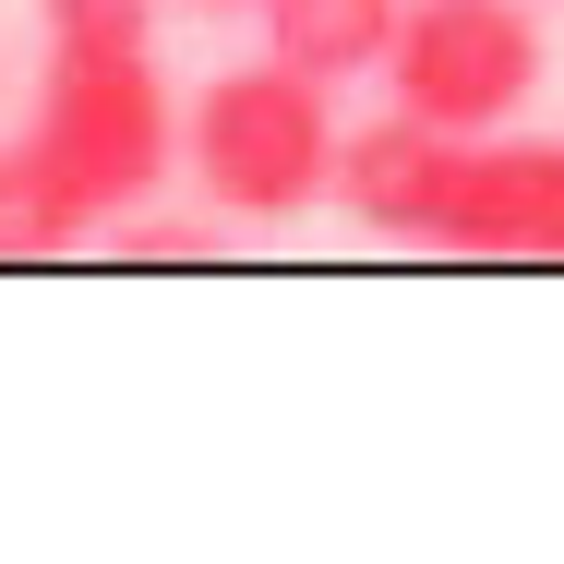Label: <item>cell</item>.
Segmentation results:
<instances>
[{
    "label": "cell",
    "mask_w": 564,
    "mask_h": 564,
    "mask_svg": "<svg viewBox=\"0 0 564 564\" xmlns=\"http://www.w3.org/2000/svg\"><path fill=\"white\" fill-rule=\"evenodd\" d=\"M337 109H325V85L313 73H289L276 48L264 61H240V73H217L205 97H193V120H181V156H193V193L217 205V217L240 228H276L301 217V205H325L337 193Z\"/></svg>",
    "instance_id": "1"
},
{
    "label": "cell",
    "mask_w": 564,
    "mask_h": 564,
    "mask_svg": "<svg viewBox=\"0 0 564 564\" xmlns=\"http://www.w3.org/2000/svg\"><path fill=\"white\" fill-rule=\"evenodd\" d=\"M24 144L61 169V193L97 228L132 217V205L169 181V156H181V120H169V85H156V36H144V48H61V36H48Z\"/></svg>",
    "instance_id": "2"
},
{
    "label": "cell",
    "mask_w": 564,
    "mask_h": 564,
    "mask_svg": "<svg viewBox=\"0 0 564 564\" xmlns=\"http://www.w3.org/2000/svg\"><path fill=\"white\" fill-rule=\"evenodd\" d=\"M384 85H397V109L445 120V132H505L541 97V24L517 0H409Z\"/></svg>",
    "instance_id": "3"
},
{
    "label": "cell",
    "mask_w": 564,
    "mask_h": 564,
    "mask_svg": "<svg viewBox=\"0 0 564 564\" xmlns=\"http://www.w3.org/2000/svg\"><path fill=\"white\" fill-rule=\"evenodd\" d=\"M456 181H468V132H445V120H421V109H384L372 132H348V144H337V205H348V228L409 240V252H445Z\"/></svg>",
    "instance_id": "4"
},
{
    "label": "cell",
    "mask_w": 564,
    "mask_h": 564,
    "mask_svg": "<svg viewBox=\"0 0 564 564\" xmlns=\"http://www.w3.org/2000/svg\"><path fill=\"white\" fill-rule=\"evenodd\" d=\"M445 252L480 264H564V144L553 132H468Z\"/></svg>",
    "instance_id": "5"
},
{
    "label": "cell",
    "mask_w": 564,
    "mask_h": 564,
    "mask_svg": "<svg viewBox=\"0 0 564 564\" xmlns=\"http://www.w3.org/2000/svg\"><path fill=\"white\" fill-rule=\"evenodd\" d=\"M409 0H264V48L313 85H348V73H384Z\"/></svg>",
    "instance_id": "6"
},
{
    "label": "cell",
    "mask_w": 564,
    "mask_h": 564,
    "mask_svg": "<svg viewBox=\"0 0 564 564\" xmlns=\"http://www.w3.org/2000/svg\"><path fill=\"white\" fill-rule=\"evenodd\" d=\"M85 240H97V217L61 193L48 156L12 132V144H0V264H48V252H85Z\"/></svg>",
    "instance_id": "7"
},
{
    "label": "cell",
    "mask_w": 564,
    "mask_h": 564,
    "mask_svg": "<svg viewBox=\"0 0 564 564\" xmlns=\"http://www.w3.org/2000/svg\"><path fill=\"white\" fill-rule=\"evenodd\" d=\"M36 24L61 48H144L156 36V0H36Z\"/></svg>",
    "instance_id": "8"
},
{
    "label": "cell",
    "mask_w": 564,
    "mask_h": 564,
    "mask_svg": "<svg viewBox=\"0 0 564 564\" xmlns=\"http://www.w3.org/2000/svg\"><path fill=\"white\" fill-rule=\"evenodd\" d=\"M205 12H264V0H205Z\"/></svg>",
    "instance_id": "9"
}]
</instances>
